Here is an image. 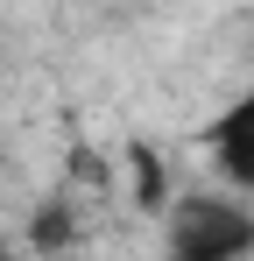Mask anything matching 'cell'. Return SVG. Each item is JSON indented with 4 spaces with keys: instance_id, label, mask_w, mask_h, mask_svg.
<instances>
[{
    "instance_id": "6da1fadb",
    "label": "cell",
    "mask_w": 254,
    "mask_h": 261,
    "mask_svg": "<svg viewBox=\"0 0 254 261\" xmlns=\"http://www.w3.org/2000/svg\"><path fill=\"white\" fill-rule=\"evenodd\" d=\"M169 261H254V198L240 191H184L163 205Z\"/></svg>"
},
{
    "instance_id": "7a4b0ae2",
    "label": "cell",
    "mask_w": 254,
    "mask_h": 261,
    "mask_svg": "<svg viewBox=\"0 0 254 261\" xmlns=\"http://www.w3.org/2000/svg\"><path fill=\"white\" fill-rule=\"evenodd\" d=\"M205 155H212L219 191H240V198H254V85L240 92L233 106H219V120L205 127Z\"/></svg>"
},
{
    "instance_id": "3957f363",
    "label": "cell",
    "mask_w": 254,
    "mask_h": 261,
    "mask_svg": "<svg viewBox=\"0 0 254 261\" xmlns=\"http://www.w3.org/2000/svg\"><path fill=\"white\" fill-rule=\"evenodd\" d=\"M21 240H29V247H36V254H71V247H78V205H71V198H64V191H57V198H42L36 212H29V226H21Z\"/></svg>"
},
{
    "instance_id": "277c9868",
    "label": "cell",
    "mask_w": 254,
    "mask_h": 261,
    "mask_svg": "<svg viewBox=\"0 0 254 261\" xmlns=\"http://www.w3.org/2000/svg\"><path fill=\"white\" fill-rule=\"evenodd\" d=\"M134 176H141V198H148V205H169V176H163V163H156V148H134Z\"/></svg>"
},
{
    "instance_id": "5b68a950",
    "label": "cell",
    "mask_w": 254,
    "mask_h": 261,
    "mask_svg": "<svg viewBox=\"0 0 254 261\" xmlns=\"http://www.w3.org/2000/svg\"><path fill=\"white\" fill-rule=\"evenodd\" d=\"M0 261H7V247H0Z\"/></svg>"
}]
</instances>
